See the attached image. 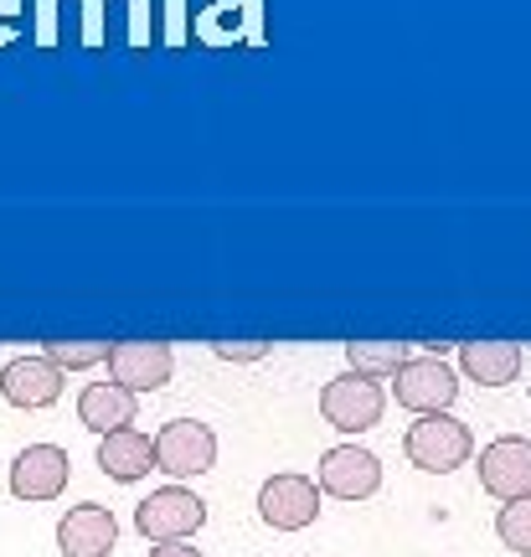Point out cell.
Masks as SVG:
<instances>
[{
  "mask_svg": "<svg viewBox=\"0 0 531 557\" xmlns=\"http://www.w3.org/2000/svg\"><path fill=\"white\" fill-rule=\"evenodd\" d=\"M459 367L480 387H511L521 377V346L516 341H465L459 346Z\"/></svg>",
  "mask_w": 531,
  "mask_h": 557,
  "instance_id": "obj_16",
  "label": "cell"
},
{
  "mask_svg": "<svg viewBox=\"0 0 531 557\" xmlns=\"http://www.w3.org/2000/svg\"><path fill=\"white\" fill-rule=\"evenodd\" d=\"M160 41H165L171 52L192 41V21H186V0H165V32H160Z\"/></svg>",
  "mask_w": 531,
  "mask_h": 557,
  "instance_id": "obj_21",
  "label": "cell"
},
{
  "mask_svg": "<svg viewBox=\"0 0 531 557\" xmlns=\"http://www.w3.org/2000/svg\"><path fill=\"white\" fill-rule=\"evenodd\" d=\"M99 470L109 480H119V485L145 480L150 470H156V438L139 434L135 423H129V429H114V434H103L99 438Z\"/></svg>",
  "mask_w": 531,
  "mask_h": 557,
  "instance_id": "obj_14",
  "label": "cell"
},
{
  "mask_svg": "<svg viewBox=\"0 0 531 557\" xmlns=\"http://www.w3.org/2000/svg\"><path fill=\"white\" fill-rule=\"evenodd\" d=\"M156 470H165V475H171V485L217 470V434H212V423H201V418H171V423L156 434Z\"/></svg>",
  "mask_w": 531,
  "mask_h": 557,
  "instance_id": "obj_5",
  "label": "cell"
},
{
  "mask_svg": "<svg viewBox=\"0 0 531 557\" xmlns=\"http://www.w3.org/2000/svg\"><path fill=\"white\" fill-rule=\"evenodd\" d=\"M474 470H480L485 496H495L501 506L531 496V438H521V434L491 438V444L480 449V465H474Z\"/></svg>",
  "mask_w": 531,
  "mask_h": 557,
  "instance_id": "obj_10",
  "label": "cell"
},
{
  "mask_svg": "<svg viewBox=\"0 0 531 557\" xmlns=\"http://www.w3.org/2000/svg\"><path fill=\"white\" fill-rule=\"evenodd\" d=\"M207 521V500L192 485H160L135 506V532L145 542H192Z\"/></svg>",
  "mask_w": 531,
  "mask_h": 557,
  "instance_id": "obj_2",
  "label": "cell"
},
{
  "mask_svg": "<svg viewBox=\"0 0 531 557\" xmlns=\"http://www.w3.org/2000/svg\"><path fill=\"white\" fill-rule=\"evenodd\" d=\"M274 351L269 341H212V357L217 361H233V367H248V361H263Z\"/></svg>",
  "mask_w": 531,
  "mask_h": 557,
  "instance_id": "obj_20",
  "label": "cell"
},
{
  "mask_svg": "<svg viewBox=\"0 0 531 557\" xmlns=\"http://www.w3.org/2000/svg\"><path fill=\"white\" fill-rule=\"evenodd\" d=\"M145 557H207L201 547H192V542H156Z\"/></svg>",
  "mask_w": 531,
  "mask_h": 557,
  "instance_id": "obj_24",
  "label": "cell"
},
{
  "mask_svg": "<svg viewBox=\"0 0 531 557\" xmlns=\"http://www.w3.org/2000/svg\"><path fill=\"white\" fill-rule=\"evenodd\" d=\"M258 517L274 532H305L320 517V485L299 470H279L258 485Z\"/></svg>",
  "mask_w": 531,
  "mask_h": 557,
  "instance_id": "obj_7",
  "label": "cell"
},
{
  "mask_svg": "<svg viewBox=\"0 0 531 557\" xmlns=\"http://www.w3.org/2000/svg\"><path fill=\"white\" fill-rule=\"evenodd\" d=\"M0 398L11 403V408H26V413H37V408H52L62 398V372L52 361L41 357H11L0 367Z\"/></svg>",
  "mask_w": 531,
  "mask_h": 557,
  "instance_id": "obj_12",
  "label": "cell"
},
{
  "mask_svg": "<svg viewBox=\"0 0 531 557\" xmlns=\"http://www.w3.org/2000/svg\"><path fill=\"white\" fill-rule=\"evenodd\" d=\"M26 11V0H0V47L16 41V16Z\"/></svg>",
  "mask_w": 531,
  "mask_h": 557,
  "instance_id": "obj_23",
  "label": "cell"
},
{
  "mask_svg": "<svg viewBox=\"0 0 531 557\" xmlns=\"http://www.w3.org/2000/svg\"><path fill=\"white\" fill-rule=\"evenodd\" d=\"M393 393L408 413H449V403L459 398V377L444 357H429V351H413V357L397 367Z\"/></svg>",
  "mask_w": 531,
  "mask_h": 557,
  "instance_id": "obj_6",
  "label": "cell"
},
{
  "mask_svg": "<svg viewBox=\"0 0 531 557\" xmlns=\"http://www.w3.org/2000/svg\"><path fill=\"white\" fill-rule=\"evenodd\" d=\"M413 357V346L408 341H346V361H351V372L372 382H387L397 377V367Z\"/></svg>",
  "mask_w": 531,
  "mask_h": 557,
  "instance_id": "obj_17",
  "label": "cell"
},
{
  "mask_svg": "<svg viewBox=\"0 0 531 557\" xmlns=\"http://www.w3.org/2000/svg\"><path fill=\"white\" fill-rule=\"evenodd\" d=\"M139 413V398L129 387H119V382H88L78 393V418L83 429H94V434H114V429H129Z\"/></svg>",
  "mask_w": 531,
  "mask_h": 557,
  "instance_id": "obj_15",
  "label": "cell"
},
{
  "mask_svg": "<svg viewBox=\"0 0 531 557\" xmlns=\"http://www.w3.org/2000/svg\"><path fill=\"white\" fill-rule=\"evenodd\" d=\"M316 485L320 496H335V500H367L382 491V459L361 444H335L320 455V470H316Z\"/></svg>",
  "mask_w": 531,
  "mask_h": 557,
  "instance_id": "obj_8",
  "label": "cell"
},
{
  "mask_svg": "<svg viewBox=\"0 0 531 557\" xmlns=\"http://www.w3.org/2000/svg\"><path fill=\"white\" fill-rule=\"evenodd\" d=\"M41 357L67 377V372H88V367L109 361V341H47V346H41Z\"/></svg>",
  "mask_w": 531,
  "mask_h": 557,
  "instance_id": "obj_18",
  "label": "cell"
},
{
  "mask_svg": "<svg viewBox=\"0 0 531 557\" xmlns=\"http://www.w3.org/2000/svg\"><path fill=\"white\" fill-rule=\"evenodd\" d=\"M176 372V351L165 341H114L109 346V377L129 393H160Z\"/></svg>",
  "mask_w": 531,
  "mask_h": 557,
  "instance_id": "obj_11",
  "label": "cell"
},
{
  "mask_svg": "<svg viewBox=\"0 0 531 557\" xmlns=\"http://www.w3.org/2000/svg\"><path fill=\"white\" fill-rule=\"evenodd\" d=\"M495 537L506 542L511 553L531 557V496H521V500H506V506L495 511Z\"/></svg>",
  "mask_w": 531,
  "mask_h": 557,
  "instance_id": "obj_19",
  "label": "cell"
},
{
  "mask_svg": "<svg viewBox=\"0 0 531 557\" xmlns=\"http://www.w3.org/2000/svg\"><path fill=\"white\" fill-rule=\"evenodd\" d=\"M83 47L88 52L103 47V0H83Z\"/></svg>",
  "mask_w": 531,
  "mask_h": 557,
  "instance_id": "obj_22",
  "label": "cell"
},
{
  "mask_svg": "<svg viewBox=\"0 0 531 557\" xmlns=\"http://www.w3.org/2000/svg\"><path fill=\"white\" fill-rule=\"evenodd\" d=\"M192 37L212 52L227 47H269V26H263V0H201Z\"/></svg>",
  "mask_w": 531,
  "mask_h": 557,
  "instance_id": "obj_3",
  "label": "cell"
},
{
  "mask_svg": "<svg viewBox=\"0 0 531 557\" xmlns=\"http://www.w3.org/2000/svg\"><path fill=\"white\" fill-rule=\"evenodd\" d=\"M114 542H119V521L99 500H83V506H73V511L58 521L62 557H109Z\"/></svg>",
  "mask_w": 531,
  "mask_h": 557,
  "instance_id": "obj_13",
  "label": "cell"
},
{
  "mask_svg": "<svg viewBox=\"0 0 531 557\" xmlns=\"http://www.w3.org/2000/svg\"><path fill=\"white\" fill-rule=\"evenodd\" d=\"M73 480V459L62 444H26L16 459H11V496L16 500H58Z\"/></svg>",
  "mask_w": 531,
  "mask_h": 557,
  "instance_id": "obj_9",
  "label": "cell"
},
{
  "mask_svg": "<svg viewBox=\"0 0 531 557\" xmlns=\"http://www.w3.org/2000/svg\"><path fill=\"white\" fill-rule=\"evenodd\" d=\"M382 408H387V393H382V382L361 377V372H341L320 387V418L341 429V434H367L382 423Z\"/></svg>",
  "mask_w": 531,
  "mask_h": 557,
  "instance_id": "obj_4",
  "label": "cell"
},
{
  "mask_svg": "<svg viewBox=\"0 0 531 557\" xmlns=\"http://www.w3.org/2000/svg\"><path fill=\"white\" fill-rule=\"evenodd\" d=\"M403 455L429 475H449L459 465H470L474 434L470 423L454 413H418V423H408V434H403Z\"/></svg>",
  "mask_w": 531,
  "mask_h": 557,
  "instance_id": "obj_1",
  "label": "cell"
}]
</instances>
